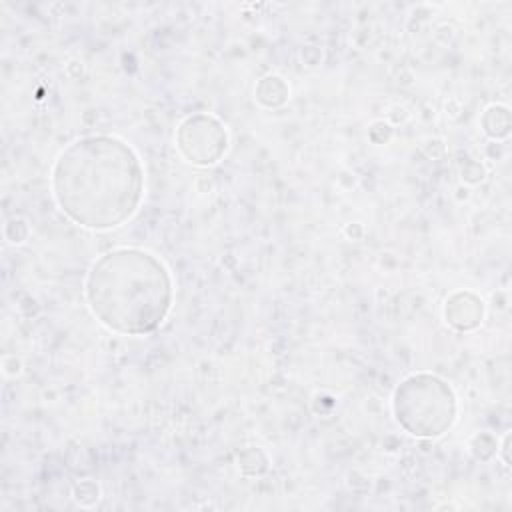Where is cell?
<instances>
[{
	"label": "cell",
	"mask_w": 512,
	"mask_h": 512,
	"mask_svg": "<svg viewBox=\"0 0 512 512\" xmlns=\"http://www.w3.org/2000/svg\"><path fill=\"white\" fill-rule=\"evenodd\" d=\"M86 292L94 314L106 326L126 334H144L166 318L172 282L152 254L124 248L104 254L92 266Z\"/></svg>",
	"instance_id": "obj_2"
},
{
	"label": "cell",
	"mask_w": 512,
	"mask_h": 512,
	"mask_svg": "<svg viewBox=\"0 0 512 512\" xmlns=\"http://www.w3.org/2000/svg\"><path fill=\"white\" fill-rule=\"evenodd\" d=\"M54 196L74 222L114 228L128 220L142 198V166L116 138L90 136L66 148L52 174Z\"/></svg>",
	"instance_id": "obj_1"
}]
</instances>
